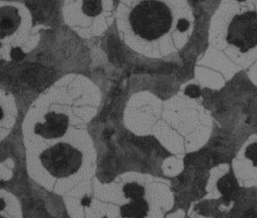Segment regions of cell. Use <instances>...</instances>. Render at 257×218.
Listing matches in <instances>:
<instances>
[{
  "instance_id": "1",
  "label": "cell",
  "mask_w": 257,
  "mask_h": 218,
  "mask_svg": "<svg viewBox=\"0 0 257 218\" xmlns=\"http://www.w3.org/2000/svg\"><path fill=\"white\" fill-rule=\"evenodd\" d=\"M115 22L121 39L131 49L164 57L184 45L194 15L187 0H119Z\"/></svg>"
},
{
  "instance_id": "2",
  "label": "cell",
  "mask_w": 257,
  "mask_h": 218,
  "mask_svg": "<svg viewBox=\"0 0 257 218\" xmlns=\"http://www.w3.org/2000/svg\"><path fill=\"white\" fill-rule=\"evenodd\" d=\"M64 23L82 38L102 35L115 22L113 0H64Z\"/></svg>"
},
{
  "instance_id": "3",
  "label": "cell",
  "mask_w": 257,
  "mask_h": 218,
  "mask_svg": "<svg viewBox=\"0 0 257 218\" xmlns=\"http://www.w3.org/2000/svg\"><path fill=\"white\" fill-rule=\"evenodd\" d=\"M0 27L2 51L6 49L7 57L14 52L24 53L23 45L35 35V25L32 11L18 1L2 0L0 2Z\"/></svg>"
},
{
  "instance_id": "4",
  "label": "cell",
  "mask_w": 257,
  "mask_h": 218,
  "mask_svg": "<svg viewBox=\"0 0 257 218\" xmlns=\"http://www.w3.org/2000/svg\"><path fill=\"white\" fill-rule=\"evenodd\" d=\"M41 163L54 178H68L80 169L82 154L70 143H58L41 154Z\"/></svg>"
},
{
  "instance_id": "5",
  "label": "cell",
  "mask_w": 257,
  "mask_h": 218,
  "mask_svg": "<svg viewBox=\"0 0 257 218\" xmlns=\"http://www.w3.org/2000/svg\"><path fill=\"white\" fill-rule=\"evenodd\" d=\"M226 39L228 43L247 52L257 45V10L244 9L232 17Z\"/></svg>"
},
{
  "instance_id": "6",
  "label": "cell",
  "mask_w": 257,
  "mask_h": 218,
  "mask_svg": "<svg viewBox=\"0 0 257 218\" xmlns=\"http://www.w3.org/2000/svg\"><path fill=\"white\" fill-rule=\"evenodd\" d=\"M42 123H37L34 132L47 139H55L65 134L69 127V117L55 111H49Z\"/></svg>"
},
{
  "instance_id": "7",
  "label": "cell",
  "mask_w": 257,
  "mask_h": 218,
  "mask_svg": "<svg viewBox=\"0 0 257 218\" xmlns=\"http://www.w3.org/2000/svg\"><path fill=\"white\" fill-rule=\"evenodd\" d=\"M148 205L144 199L132 200L121 207V215L123 217H143L148 214Z\"/></svg>"
},
{
  "instance_id": "8",
  "label": "cell",
  "mask_w": 257,
  "mask_h": 218,
  "mask_svg": "<svg viewBox=\"0 0 257 218\" xmlns=\"http://www.w3.org/2000/svg\"><path fill=\"white\" fill-rule=\"evenodd\" d=\"M217 187L220 191L224 194L225 198L228 199H230L231 197L233 196L237 189L235 181L230 176H227L220 179Z\"/></svg>"
},
{
  "instance_id": "9",
  "label": "cell",
  "mask_w": 257,
  "mask_h": 218,
  "mask_svg": "<svg viewBox=\"0 0 257 218\" xmlns=\"http://www.w3.org/2000/svg\"><path fill=\"white\" fill-rule=\"evenodd\" d=\"M123 193L126 198L132 200H140L143 199L144 188L137 183H128L123 187Z\"/></svg>"
},
{
  "instance_id": "10",
  "label": "cell",
  "mask_w": 257,
  "mask_h": 218,
  "mask_svg": "<svg viewBox=\"0 0 257 218\" xmlns=\"http://www.w3.org/2000/svg\"><path fill=\"white\" fill-rule=\"evenodd\" d=\"M245 157L257 166V143H252L245 151Z\"/></svg>"
},
{
  "instance_id": "11",
  "label": "cell",
  "mask_w": 257,
  "mask_h": 218,
  "mask_svg": "<svg viewBox=\"0 0 257 218\" xmlns=\"http://www.w3.org/2000/svg\"><path fill=\"white\" fill-rule=\"evenodd\" d=\"M185 95L191 98H196L201 95V90L196 85H190L185 90Z\"/></svg>"
},
{
  "instance_id": "12",
  "label": "cell",
  "mask_w": 257,
  "mask_h": 218,
  "mask_svg": "<svg viewBox=\"0 0 257 218\" xmlns=\"http://www.w3.org/2000/svg\"><path fill=\"white\" fill-rule=\"evenodd\" d=\"M90 202H91V199H88V198H84L83 200H82V204L85 205H89Z\"/></svg>"
},
{
  "instance_id": "13",
  "label": "cell",
  "mask_w": 257,
  "mask_h": 218,
  "mask_svg": "<svg viewBox=\"0 0 257 218\" xmlns=\"http://www.w3.org/2000/svg\"><path fill=\"white\" fill-rule=\"evenodd\" d=\"M236 1H239V2H243V1H246V0H236Z\"/></svg>"
}]
</instances>
